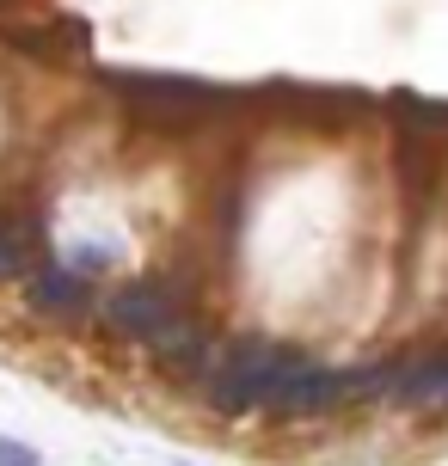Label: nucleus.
I'll return each instance as SVG.
<instances>
[{"instance_id":"obj_1","label":"nucleus","mask_w":448,"mask_h":466,"mask_svg":"<svg viewBox=\"0 0 448 466\" xmlns=\"http://www.w3.org/2000/svg\"><path fill=\"white\" fill-rule=\"evenodd\" d=\"M289 369H295V356H289L283 344H270V338H246V344H234L209 369L203 399H209V411H221V418L264 411V405H270V393H277V380H283Z\"/></svg>"},{"instance_id":"obj_2","label":"nucleus","mask_w":448,"mask_h":466,"mask_svg":"<svg viewBox=\"0 0 448 466\" xmlns=\"http://www.w3.org/2000/svg\"><path fill=\"white\" fill-rule=\"evenodd\" d=\"M178 319V301H172V289L166 282H123L117 295L105 301V331L111 338H154L160 326Z\"/></svg>"},{"instance_id":"obj_3","label":"nucleus","mask_w":448,"mask_h":466,"mask_svg":"<svg viewBox=\"0 0 448 466\" xmlns=\"http://www.w3.org/2000/svg\"><path fill=\"white\" fill-rule=\"evenodd\" d=\"M338 405H351V393H344V374L331 369H295L277 380V393H270V405L264 411H277V418H320V411H338Z\"/></svg>"},{"instance_id":"obj_4","label":"nucleus","mask_w":448,"mask_h":466,"mask_svg":"<svg viewBox=\"0 0 448 466\" xmlns=\"http://www.w3.org/2000/svg\"><path fill=\"white\" fill-rule=\"evenodd\" d=\"M148 356L160 362L172 380H209V369L221 362V356H209V331L190 326V319H172V326H160L154 338H148Z\"/></svg>"},{"instance_id":"obj_5","label":"nucleus","mask_w":448,"mask_h":466,"mask_svg":"<svg viewBox=\"0 0 448 466\" xmlns=\"http://www.w3.org/2000/svg\"><path fill=\"white\" fill-rule=\"evenodd\" d=\"M25 301L37 319H56V326H80L93 313V289L74 277V270H31L25 277Z\"/></svg>"},{"instance_id":"obj_6","label":"nucleus","mask_w":448,"mask_h":466,"mask_svg":"<svg viewBox=\"0 0 448 466\" xmlns=\"http://www.w3.org/2000/svg\"><path fill=\"white\" fill-rule=\"evenodd\" d=\"M393 405L448 418V356H424V362L400 369V380H393Z\"/></svg>"},{"instance_id":"obj_7","label":"nucleus","mask_w":448,"mask_h":466,"mask_svg":"<svg viewBox=\"0 0 448 466\" xmlns=\"http://www.w3.org/2000/svg\"><path fill=\"white\" fill-rule=\"evenodd\" d=\"M136 98L154 105V111H190V105H203L209 86L203 80H172V74H154V80H136Z\"/></svg>"},{"instance_id":"obj_8","label":"nucleus","mask_w":448,"mask_h":466,"mask_svg":"<svg viewBox=\"0 0 448 466\" xmlns=\"http://www.w3.org/2000/svg\"><path fill=\"white\" fill-rule=\"evenodd\" d=\"M37 270V246L25 221H0V282H25Z\"/></svg>"},{"instance_id":"obj_9","label":"nucleus","mask_w":448,"mask_h":466,"mask_svg":"<svg viewBox=\"0 0 448 466\" xmlns=\"http://www.w3.org/2000/svg\"><path fill=\"white\" fill-rule=\"evenodd\" d=\"M0 466H37V454L25 442H6V436H0Z\"/></svg>"}]
</instances>
